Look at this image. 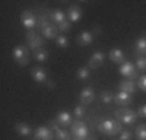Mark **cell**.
Listing matches in <instances>:
<instances>
[{
    "label": "cell",
    "mask_w": 146,
    "mask_h": 140,
    "mask_svg": "<svg viewBox=\"0 0 146 140\" xmlns=\"http://www.w3.org/2000/svg\"><path fill=\"white\" fill-rule=\"evenodd\" d=\"M96 131L101 132L104 135H109V137H113V135L120 134L123 131V125L120 123L118 120H103L96 125Z\"/></svg>",
    "instance_id": "cell-1"
},
{
    "label": "cell",
    "mask_w": 146,
    "mask_h": 140,
    "mask_svg": "<svg viewBox=\"0 0 146 140\" xmlns=\"http://www.w3.org/2000/svg\"><path fill=\"white\" fill-rule=\"evenodd\" d=\"M47 19V16H40V19H39V30H40V34L45 37V39H56V37L59 36V30H58V27L54 25L53 22H48V20H45Z\"/></svg>",
    "instance_id": "cell-2"
},
{
    "label": "cell",
    "mask_w": 146,
    "mask_h": 140,
    "mask_svg": "<svg viewBox=\"0 0 146 140\" xmlns=\"http://www.w3.org/2000/svg\"><path fill=\"white\" fill-rule=\"evenodd\" d=\"M113 115H115V118L121 125H126V126L134 125L135 121H137V118H138L137 112L132 111V109H127V107H121V109L113 111Z\"/></svg>",
    "instance_id": "cell-3"
},
{
    "label": "cell",
    "mask_w": 146,
    "mask_h": 140,
    "mask_svg": "<svg viewBox=\"0 0 146 140\" xmlns=\"http://www.w3.org/2000/svg\"><path fill=\"white\" fill-rule=\"evenodd\" d=\"M13 59L20 65V67H25V65L30 64V50L25 47V45H16L13 48Z\"/></svg>",
    "instance_id": "cell-4"
},
{
    "label": "cell",
    "mask_w": 146,
    "mask_h": 140,
    "mask_svg": "<svg viewBox=\"0 0 146 140\" xmlns=\"http://www.w3.org/2000/svg\"><path fill=\"white\" fill-rule=\"evenodd\" d=\"M70 131H72V137L75 140H86L90 135L87 125H86L84 121H81V120L73 121L72 126H70Z\"/></svg>",
    "instance_id": "cell-5"
},
{
    "label": "cell",
    "mask_w": 146,
    "mask_h": 140,
    "mask_svg": "<svg viewBox=\"0 0 146 140\" xmlns=\"http://www.w3.org/2000/svg\"><path fill=\"white\" fill-rule=\"evenodd\" d=\"M20 22H22V25L27 28L28 31H33L34 27L37 25V19L36 16H34L33 11H30V9H25V11H22V14H20Z\"/></svg>",
    "instance_id": "cell-6"
},
{
    "label": "cell",
    "mask_w": 146,
    "mask_h": 140,
    "mask_svg": "<svg viewBox=\"0 0 146 140\" xmlns=\"http://www.w3.org/2000/svg\"><path fill=\"white\" fill-rule=\"evenodd\" d=\"M44 44H45V41L36 33V31H27V45H28L33 51L37 50V48H42Z\"/></svg>",
    "instance_id": "cell-7"
},
{
    "label": "cell",
    "mask_w": 146,
    "mask_h": 140,
    "mask_svg": "<svg viewBox=\"0 0 146 140\" xmlns=\"http://www.w3.org/2000/svg\"><path fill=\"white\" fill-rule=\"evenodd\" d=\"M118 72H120V75H123L124 78L132 79V81H134V78H138L137 76V67H135L132 62H129V61L123 62V64L118 67Z\"/></svg>",
    "instance_id": "cell-8"
},
{
    "label": "cell",
    "mask_w": 146,
    "mask_h": 140,
    "mask_svg": "<svg viewBox=\"0 0 146 140\" xmlns=\"http://www.w3.org/2000/svg\"><path fill=\"white\" fill-rule=\"evenodd\" d=\"M48 128H51V131H53L56 140H72V134L68 131H65V129L59 128V125L56 123V120H51L50 123H48Z\"/></svg>",
    "instance_id": "cell-9"
},
{
    "label": "cell",
    "mask_w": 146,
    "mask_h": 140,
    "mask_svg": "<svg viewBox=\"0 0 146 140\" xmlns=\"http://www.w3.org/2000/svg\"><path fill=\"white\" fill-rule=\"evenodd\" d=\"M104 59H106V55H104L101 50H96L95 53L90 56V59H89V69H92V70L100 69L103 65Z\"/></svg>",
    "instance_id": "cell-10"
},
{
    "label": "cell",
    "mask_w": 146,
    "mask_h": 140,
    "mask_svg": "<svg viewBox=\"0 0 146 140\" xmlns=\"http://www.w3.org/2000/svg\"><path fill=\"white\" fill-rule=\"evenodd\" d=\"M31 76H33V79L36 83H39V84H47L50 79H48V73L45 72V70L42 67H33L31 69Z\"/></svg>",
    "instance_id": "cell-11"
},
{
    "label": "cell",
    "mask_w": 146,
    "mask_h": 140,
    "mask_svg": "<svg viewBox=\"0 0 146 140\" xmlns=\"http://www.w3.org/2000/svg\"><path fill=\"white\" fill-rule=\"evenodd\" d=\"M34 137H36V140H53L54 134L51 131V128H48V126H39L34 131Z\"/></svg>",
    "instance_id": "cell-12"
},
{
    "label": "cell",
    "mask_w": 146,
    "mask_h": 140,
    "mask_svg": "<svg viewBox=\"0 0 146 140\" xmlns=\"http://www.w3.org/2000/svg\"><path fill=\"white\" fill-rule=\"evenodd\" d=\"M56 123L59 126H62V128H68V126H72V114L67 111H61L56 114Z\"/></svg>",
    "instance_id": "cell-13"
},
{
    "label": "cell",
    "mask_w": 146,
    "mask_h": 140,
    "mask_svg": "<svg viewBox=\"0 0 146 140\" xmlns=\"http://www.w3.org/2000/svg\"><path fill=\"white\" fill-rule=\"evenodd\" d=\"M93 37H95L93 31H82L76 37V44L81 45V47H87V45H90L93 42Z\"/></svg>",
    "instance_id": "cell-14"
},
{
    "label": "cell",
    "mask_w": 146,
    "mask_h": 140,
    "mask_svg": "<svg viewBox=\"0 0 146 140\" xmlns=\"http://www.w3.org/2000/svg\"><path fill=\"white\" fill-rule=\"evenodd\" d=\"M93 98H95V90L92 89V87H84V89L81 90V93H79V101L82 103V106H86V104H90L93 101Z\"/></svg>",
    "instance_id": "cell-15"
},
{
    "label": "cell",
    "mask_w": 146,
    "mask_h": 140,
    "mask_svg": "<svg viewBox=\"0 0 146 140\" xmlns=\"http://www.w3.org/2000/svg\"><path fill=\"white\" fill-rule=\"evenodd\" d=\"M48 17H50V20L54 23V25H61V23H64L67 19V14H65L64 11H61V9H53V11L48 13Z\"/></svg>",
    "instance_id": "cell-16"
},
{
    "label": "cell",
    "mask_w": 146,
    "mask_h": 140,
    "mask_svg": "<svg viewBox=\"0 0 146 140\" xmlns=\"http://www.w3.org/2000/svg\"><path fill=\"white\" fill-rule=\"evenodd\" d=\"M131 101H132V95L127 92H118L113 97V103L118 104V106H127V104H131Z\"/></svg>",
    "instance_id": "cell-17"
},
{
    "label": "cell",
    "mask_w": 146,
    "mask_h": 140,
    "mask_svg": "<svg viewBox=\"0 0 146 140\" xmlns=\"http://www.w3.org/2000/svg\"><path fill=\"white\" fill-rule=\"evenodd\" d=\"M109 59L112 62H115V64H123V62H126V59H124V53L121 48H112V50L109 51Z\"/></svg>",
    "instance_id": "cell-18"
},
{
    "label": "cell",
    "mask_w": 146,
    "mask_h": 140,
    "mask_svg": "<svg viewBox=\"0 0 146 140\" xmlns=\"http://www.w3.org/2000/svg\"><path fill=\"white\" fill-rule=\"evenodd\" d=\"M81 16H82V11H81V8H79L78 5H72L70 8H68V11H67V19L70 20L72 23L81 20Z\"/></svg>",
    "instance_id": "cell-19"
},
{
    "label": "cell",
    "mask_w": 146,
    "mask_h": 140,
    "mask_svg": "<svg viewBox=\"0 0 146 140\" xmlns=\"http://www.w3.org/2000/svg\"><path fill=\"white\" fill-rule=\"evenodd\" d=\"M118 90L120 92H127V93H135V90H137V84H135L132 79H124V81H121L118 84Z\"/></svg>",
    "instance_id": "cell-20"
},
{
    "label": "cell",
    "mask_w": 146,
    "mask_h": 140,
    "mask_svg": "<svg viewBox=\"0 0 146 140\" xmlns=\"http://www.w3.org/2000/svg\"><path fill=\"white\" fill-rule=\"evenodd\" d=\"M135 55L137 56H146V34L140 36L135 42Z\"/></svg>",
    "instance_id": "cell-21"
},
{
    "label": "cell",
    "mask_w": 146,
    "mask_h": 140,
    "mask_svg": "<svg viewBox=\"0 0 146 140\" xmlns=\"http://www.w3.org/2000/svg\"><path fill=\"white\" fill-rule=\"evenodd\" d=\"M14 129H16L17 134L22 135V137H28V135L33 134V129H31V126L27 125V123H16Z\"/></svg>",
    "instance_id": "cell-22"
},
{
    "label": "cell",
    "mask_w": 146,
    "mask_h": 140,
    "mask_svg": "<svg viewBox=\"0 0 146 140\" xmlns=\"http://www.w3.org/2000/svg\"><path fill=\"white\" fill-rule=\"evenodd\" d=\"M33 56H34V59L36 61H39V62H44V61H47L48 59V51L45 50V48H37V50H34L33 51Z\"/></svg>",
    "instance_id": "cell-23"
},
{
    "label": "cell",
    "mask_w": 146,
    "mask_h": 140,
    "mask_svg": "<svg viewBox=\"0 0 146 140\" xmlns=\"http://www.w3.org/2000/svg\"><path fill=\"white\" fill-rule=\"evenodd\" d=\"M134 134L137 140H146V125H138Z\"/></svg>",
    "instance_id": "cell-24"
},
{
    "label": "cell",
    "mask_w": 146,
    "mask_h": 140,
    "mask_svg": "<svg viewBox=\"0 0 146 140\" xmlns=\"http://www.w3.org/2000/svg\"><path fill=\"white\" fill-rule=\"evenodd\" d=\"M76 76H78V79H81V81L89 79V78H90V69H89V67H81V69H78Z\"/></svg>",
    "instance_id": "cell-25"
},
{
    "label": "cell",
    "mask_w": 146,
    "mask_h": 140,
    "mask_svg": "<svg viewBox=\"0 0 146 140\" xmlns=\"http://www.w3.org/2000/svg\"><path fill=\"white\" fill-rule=\"evenodd\" d=\"M86 114H87V111H86V107L82 106V104H79V106H76L75 109H73V115H75L78 120H82V118L86 117Z\"/></svg>",
    "instance_id": "cell-26"
},
{
    "label": "cell",
    "mask_w": 146,
    "mask_h": 140,
    "mask_svg": "<svg viewBox=\"0 0 146 140\" xmlns=\"http://www.w3.org/2000/svg\"><path fill=\"white\" fill-rule=\"evenodd\" d=\"M113 97H115V95H113V93H110L109 90H103V92L100 93V98H101V101H103L104 104H110L113 101Z\"/></svg>",
    "instance_id": "cell-27"
},
{
    "label": "cell",
    "mask_w": 146,
    "mask_h": 140,
    "mask_svg": "<svg viewBox=\"0 0 146 140\" xmlns=\"http://www.w3.org/2000/svg\"><path fill=\"white\" fill-rule=\"evenodd\" d=\"M54 41H56V45H58L59 48H67L68 47V39L65 36H62V34H59Z\"/></svg>",
    "instance_id": "cell-28"
},
{
    "label": "cell",
    "mask_w": 146,
    "mask_h": 140,
    "mask_svg": "<svg viewBox=\"0 0 146 140\" xmlns=\"http://www.w3.org/2000/svg\"><path fill=\"white\" fill-rule=\"evenodd\" d=\"M135 67L137 70H146V56H137V61H135Z\"/></svg>",
    "instance_id": "cell-29"
},
{
    "label": "cell",
    "mask_w": 146,
    "mask_h": 140,
    "mask_svg": "<svg viewBox=\"0 0 146 140\" xmlns=\"http://www.w3.org/2000/svg\"><path fill=\"white\" fill-rule=\"evenodd\" d=\"M70 27H72V22L70 20H65L64 23L58 25V30H59V33H67V31H70Z\"/></svg>",
    "instance_id": "cell-30"
},
{
    "label": "cell",
    "mask_w": 146,
    "mask_h": 140,
    "mask_svg": "<svg viewBox=\"0 0 146 140\" xmlns=\"http://www.w3.org/2000/svg\"><path fill=\"white\" fill-rule=\"evenodd\" d=\"M134 139V134L129 131V129H123L120 132V140H132Z\"/></svg>",
    "instance_id": "cell-31"
},
{
    "label": "cell",
    "mask_w": 146,
    "mask_h": 140,
    "mask_svg": "<svg viewBox=\"0 0 146 140\" xmlns=\"http://www.w3.org/2000/svg\"><path fill=\"white\" fill-rule=\"evenodd\" d=\"M137 86L140 87L141 90H145V92H146V75H143V76H138Z\"/></svg>",
    "instance_id": "cell-32"
},
{
    "label": "cell",
    "mask_w": 146,
    "mask_h": 140,
    "mask_svg": "<svg viewBox=\"0 0 146 140\" xmlns=\"http://www.w3.org/2000/svg\"><path fill=\"white\" fill-rule=\"evenodd\" d=\"M137 115H138V117H141V118H146V104H143V106L138 107Z\"/></svg>",
    "instance_id": "cell-33"
},
{
    "label": "cell",
    "mask_w": 146,
    "mask_h": 140,
    "mask_svg": "<svg viewBox=\"0 0 146 140\" xmlns=\"http://www.w3.org/2000/svg\"><path fill=\"white\" fill-rule=\"evenodd\" d=\"M100 33H101V28H100V27L93 28V34H100Z\"/></svg>",
    "instance_id": "cell-34"
},
{
    "label": "cell",
    "mask_w": 146,
    "mask_h": 140,
    "mask_svg": "<svg viewBox=\"0 0 146 140\" xmlns=\"http://www.w3.org/2000/svg\"><path fill=\"white\" fill-rule=\"evenodd\" d=\"M86 140H96V139H95V137H92V135H89V137L86 139Z\"/></svg>",
    "instance_id": "cell-35"
}]
</instances>
